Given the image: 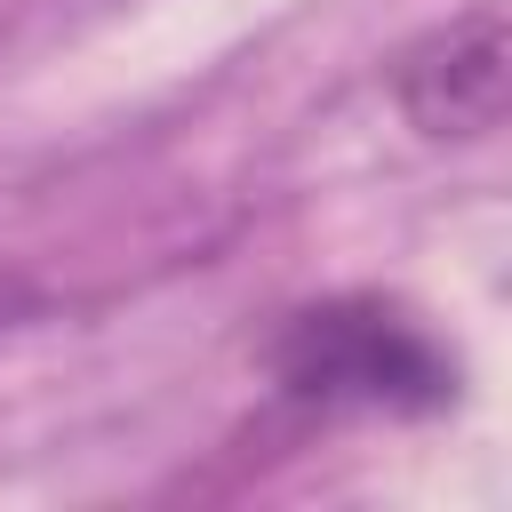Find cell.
<instances>
[{"label": "cell", "mask_w": 512, "mask_h": 512, "mask_svg": "<svg viewBox=\"0 0 512 512\" xmlns=\"http://www.w3.org/2000/svg\"><path fill=\"white\" fill-rule=\"evenodd\" d=\"M272 376L304 408H392V416H424V408H448L456 400V360L432 344L424 320H408L384 296L304 304L280 328V344H272Z\"/></svg>", "instance_id": "6da1fadb"}, {"label": "cell", "mask_w": 512, "mask_h": 512, "mask_svg": "<svg viewBox=\"0 0 512 512\" xmlns=\"http://www.w3.org/2000/svg\"><path fill=\"white\" fill-rule=\"evenodd\" d=\"M400 112L432 144H472L504 128V88H512V40H504V0L464 8L432 40H416L392 72Z\"/></svg>", "instance_id": "7a4b0ae2"}]
</instances>
